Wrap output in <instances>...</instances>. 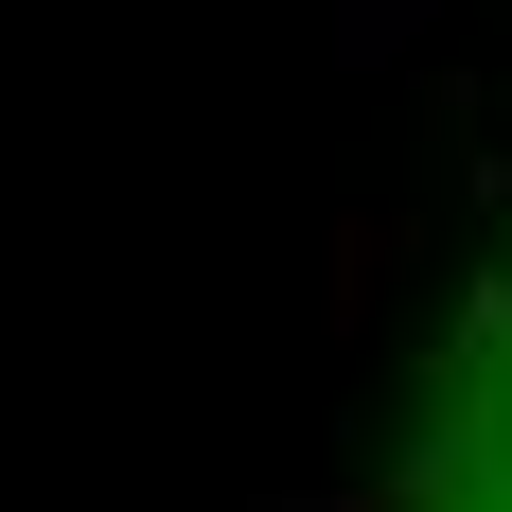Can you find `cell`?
<instances>
[{
    "instance_id": "6da1fadb",
    "label": "cell",
    "mask_w": 512,
    "mask_h": 512,
    "mask_svg": "<svg viewBox=\"0 0 512 512\" xmlns=\"http://www.w3.org/2000/svg\"><path fill=\"white\" fill-rule=\"evenodd\" d=\"M407 18H424V0H354V53H389V36H407Z\"/></svg>"
}]
</instances>
